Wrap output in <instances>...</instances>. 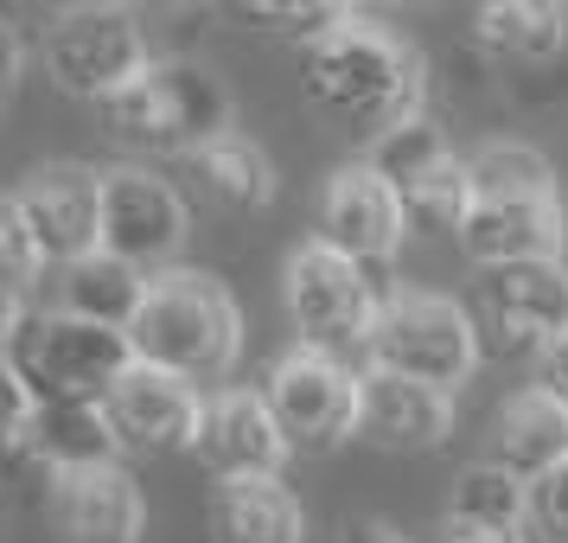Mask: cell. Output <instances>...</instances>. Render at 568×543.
Segmentation results:
<instances>
[{
	"instance_id": "2e32d148",
	"label": "cell",
	"mask_w": 568,
	"mask_h": 543,
	"mask_svg": "<svg viewBox=\"0 0 568 543\" xmlns=\"http://www.w3.org/2000/svg\"><path fill=\"white\" fill-rule=\"evenodd\" d=\"M486 308L498 326V352L537 359L549 339L568 333V269L562 262H517L486 275Z\"/></svg>"
},
{
	"instance_id": "30bf717a",
	"label": "cell",
	"mask_w": 568,
	"mask_h": 543,
	"mask_svg": "<svg viewBox=\"0 0 568 543\" xmlns=\"http://www.w3.org/2000/svg\"><path fill=\"white\" fill-rule=\"evenodd\" d=\"M13 205L27 218L32 243L45 269H71V262L97 257L103 250V173H90L78 160H58V167H39Z\"/></svg>"
},
{
	"instance_id": "7c38bea8",
	"label": "cell",
	"mask_w": 568,
	"mask_h": 543,
	"mask_svg": "<svg viewBox=\"0 0 568 543\" xmlns=\"http://www.w3.org/2000/svg\"><path fill=\"white\" fill-rule=\"evenodd\" d=\"M403 237H409V218H403V199H396V185L384 173H371L358 160V167H338L326 180V192H320V237L313 243L338 250L358 269H384Z\"/></svg>"
},
{
	"instance_id": "8992f818",
	"label": "cell",
	"mask_w": 568,
	"mask_h": 543,
	"mask_svg": "<svg viewBox=\"0 0 568 543\" xmlns=\"http://www.w3.org/2000/svg\"><path fill=\"white\" fill-rule=\"evenodd\" d=\"M364 364L415 378V384H435L454 396L473 378V364H479V326L447 294H389L377 326H371Z\"/></svg>"
},
{
	"instance_id": "e575fe53",
	"label": "cell",
	"mask_w": 568,
	"mask_h": 543,
	"mask_svg": "<svg viewBox=\"0 0 568 543\" xmlns=\"http://www.w3.org/2000/svg\"><path fill=\"white\" fill-rule=\"evenodd\" d=\"M345 543H403V537H396L389 524H352V531H345Z\"/></svg>"
},
{
	"instance_id": "ba28073f",
	"label": "cell",
	"mask_w": 568,
	"mask_h": 543,
	"mask_svg": "<svg viewBox=\"0 0 568 543\" xmlns=\"http://www.w3.org/2000/svg\"><path fill=\"white\" fill-rule=\"evenodd\" d=\"M358 384L364 371L294 345L268 364L262 403H268V415H275V429L287 435L294 454H326V448L358 435Z\"/></svg>"
},
{
	"instance_id": "9a60e30c",
	"label": "cell",
	"mask_w": 568,
	"mask_h": 543,
	"mask_svg": "<svg viewBox=\"0 0 568 543\" xmlns=\"http://www.w3.org/2000/svg\"><path fill=\"white\" fill-rule=\"evenodd\" d=\"M454 429V396L435 384H415V378H396V371H371L364 364L358 384V441L384 448V454H422V448H440Z\"/></svg>"
},
{
	"instance_id": "5bb4252c",
	"label": "cell",
	"mask_w": 568,
	"mask_h": 543,
	"mask_svg": "<svg viewBox=\"0 0 568 543\" xmlns=\"http://www.w3.org/2000/svg\"><path fill=\"white\" fill-rule=\"evenodd\" d=\"M192 454L224 486V480H275L294 448L275 429L262 390H217V396H205V422H199V448Z\"/></svg>"
},
{
	"instance_id": "7402d4cb",
	"label": "cell",
	"mask_w": 568,
	"mask_h": 543,
	"mask_svg": "<svg viewBox=\"0 0 568 543\" xmlns=\"http://www.w3.org/2000/svg\"><path fill=\"white\" fill-rule=\"evenodd\" d=\"M524 517H537V492L511 480L505 466L473 461L454 480L447 499V531H473V537H524Z\"/></svg>"
},
{
	"instance_id": "6da1fadb",
	"label": "cell",
	"mask_w": 568,
	"mask_h": 543,
	"mask_svg": "<svg viewBox=\"0 0 568 543\" xmlns=\"http://www.w3.org/2000/svg\"><path fill=\"white\" fill-rule=\"evenodd\" d=\"M301 83H307V103L320 115H333L345 129L384 141L389 129H403L422 115L428 97V71L403 32L377 27V20H338L326 39H313L301 52Z\"/></svg>"
},
{
	"instance_id": "5b68a950",
	"label": "cell",
	"mask_w": 568,
	"mask_h": 543,
	"mask_svg": "<svg viewBox=\"0 0 568 543\" xmlns=\"http://www.w3.org/2000/svg\"><path fill=\"white\" fill-rule=\"evenodd\" d=\"M287 320H294V339L307 352H326V359H352V352H371V326L384 313L389 294H377L371 269L345 262L326 243H307L287 257Z\"/></svg>"
},
{
	"instance_id": "e0dca14e",
	"label": "cell",
	"mask_w": 568,
	"mask_h": 543,
	"mask_svg": "<svg viewBox=\"0 0 568 543\" xmlns=\"http://www.w3.org/2000/svg\"><path fill=\"white\" fill-rule=\"evenodd\" d=\"M454 243L486 275L517 269V262H562L568 211H562V199H549V205H486V199H473Z\"/></svg>"
},
{
	"instance_id": "8fae6325",
	"label": "cell",
	"mask_w": 568,
	"mask_h": 543,
	"mask_svg": "<svg viewBox=\"0 0 568 543\" xmlns=\"http://www.w3.org/2000/svg\"><path fill=\"white\" fill-rule=\"evenodd\" d=\"M103 415L122 441V454H185V448H199L205 396H199V384L166 378L154 364H129L103 396Z\"/></svg>"
},
{
	"instance_id": "f1b7e54d",
	"label": "cell",
	"mask_w": 568,
	"mask_h": 543,
	"mask_svg": "<svg viewBox=\"0 0 568 543\" xmlns=\"http://www.w3.org/2000/svg\"><path fill=\"white\" fill-rule=\"evenodd\" d=\"M39 275H45V257H39V243H32L27 218H20L13 199H0V294H20V301H27Z\"/></svg>"
},
{
	"instance_id": "3957f363",
	"label": "cell",
	"mask_w": 568,
	"mask_h": 543,
	"mask_svg": "<svg viewBox=\"0 0 568 543\" xmlns=\"http://www.w3.org/2000/svg\"><path fill=\"white\" fill-rule=\"evenodd\" d=\"M7 364L27 378L39 403H103L134 364V345L129 333L90 326L64 308H27V320L7 339Z\"/></svg>"
},
{
	"instance_id": "ac0fdd59",
	"label": "cell",
	"mask_w": 568,
	"mask_h": 543,
	"mask_svg": "<svg viewBox=\"0 0 568 543\" xmlns=\"http://www.w3.org/2000/svg\"><path fill=\"white\" fill-rule=\"evenodd\" d=\"M486 461L505 466L511 480H524V486L537 492L549 473L568 466V403L542 396V390L511 396V403L498 410V422H491Z\"/></svg>"
},
{
	"instance_id": "83f0119b",
	"label": "cell",
	"mask_w": 568,
	"mask_h": 543,
	"mask_svg": "<svg viewBox=\"0 0 568 543\" xmlns=\"http://www.w3.org/2000/svg\"><path fill=\"white\" fill-rule=\"evenodd\" d=\"M236 27L250 32H282V39H301L307 52L313 39H326L338 20H352V7H294V0H256V7H224Z\"/></svg>"
},
{
	"instance_id": "4fadbf2b",
	"label": "cell",
	"mask_w": 568,
	"mask_h": 543,
	"mask_svg": "<svg viewBox=\"0 0 568 543\" xmlns=\"http://www.w3.org/2000/svg\"><path fill=\"white\" fill-rule=\"evenodd\" d=\"M45 524L58 543H141L148 505L122 461L83 466V473H58L45 486Z\"/></svg>"
},
{
	"instance_id": "7a4b0ae2",
	"label": "cell",
	"mask_w": 568,
	"mask_h": 543,
	"mask_svg": "<svg viewBox=\"0 0 568 543\" xmlns=\"http://www.w3.org/2000/svg\"><path fill=\"white\" fill-rule=\"evenodd\" d=\"M129 345L134 364H154L185 384H217V378H231L236 352H243L236 294L205 269H166V275H154L148 301L134 313Z\"/></svg>"
},
{
	"instance_id": "44dd1931",
	"label": "cell",
	"mask_w": 568,
	"mask_h": 543,
	"mask_svg": "<svg viewBox=\"0 0 568 543\" xmlns=\"http://www.w3.org/2000/svg\"><path fill=\"white\" fill-rule=\"evenodd\" d=\"M148 288H154V275H141V269H129V262H115V257L97 250V257L58 269V308L78 313V320H90V326H115V333H129L134 313H141V301H148Z\"/></svg>"
},
{
	"instance_id": "4316f807",
	"label": "cell",
	"mask_w": 568,
	"mask_h": 543,
	"mask_svg": "<svg viewBox=\"0 0 568 543\" xmlns=\"http://www.w3.org/2000/svg\"><path fill=\"white\" fill-rule=\"evenodd\" d=\"M454 160V148H447V134H440V122H428V115H415V122H403V129H389L384 141H371V173H384L396 192L415 180H428L435 167H447Z\"/></svg>"
},
{
	"instance_id": "603a6c76",
	"label": "cell",
	"mask_w": 568,
	"mask_h": 543,
	"mask_svg": "<svg viewBox=\"0 0 568 543\" xmlns=\"http://www.w3.org/2000/svg\"><path fill=\"white\" fill-rule=\"evenodd\" d=\"M473 39L505 64H549L568 39V13L542 0H491L473 13Z\"/></svg>"
},
{
	"instance_id": "4dcf8cb0",
	"label": "cell",
	"mask_w": 568,
	"mask_h": 543,
	"mask_svg": "<svg viewBox=\"0 0 568 543\" xmlns=\"http://www.w3.org/2000/svg\"><path fill=\"white\" fill-rule=\"evenodd\" d=\"M537 524L556 543H568V466L562 473H549V480L537 486Z\"/></svg>"
},
{
	"instance_id": "d590c367",
	"label": "cell",
	"mask_w": 568,
	"mask_h": 543,
	"mask_svg": "<svg viewBox=\"0 0 568 543\" xmlns=\"http://www.w3.org/2000/svg\"><path fill=\"white\" fill-rule=\"evenodd\" d=\"M447 543H524V537H473V531H447Z\"/></svg>"
},
{
	"instance_id": "d6a6232c",
	"label": "cell",
	"mask_w": 568,
	"mask_h": 543,
	"mask_svg": "<svg viewBox=\"0 0 568 543\" xmlns=\"http://www.w3.org/2000/svg\"><path fill=\"white\" fill-rule=\"evenodd\" d=\"M20 71H27V39H20L13 20H0V90L20 83Z\"/></svg>"
},
{
	"instance_id": "f546056e",
	"label": "cell",
	"mask_w": 568,
	"mask_h": 543,
	"mask_svg": "<svg viewBox=\"0 0 568 543\" xmlns=\"http://www.w3.org/2000/svg\"><path fill=\"white\" fill-rule=\"evenodd\" d=\"M32 415H39V396L27 390V378L7 364V352H0V454H13L20 441H27Z\"/></svg>"
},
{
	"instance_id": "836d02e7",
	"label": "cell",
	"mask_w": 568,
	"mask_h": 543,
	"mask_svg": "<svg viewBox=\"0 0 568 543\" xmlns=\"http://www.w3.org/2000/svg\"><path fill=\"white\" fill-rule=\"evenodd\" d=\"M32 301H20V294H0V352H7V339H13V326L27 320Z\"/></svg>"
},
{
	"instance_id": "1f68e13d",
	"label": "cell",
	"mask_w": 568,
	"mask_h": 543,
	"mask_svg": "<svg viewBox=\"0 0 568 543\" xmlns=\"http://www.w3.org/2000/svg\"><path fill=\"white\" fill-rule=\"evenodd\" d=\"M537 390L556 396V403H568V333L549 339V345L537 352Z\"/></svg>"
},
{
	"instance_id": "52a82bcc",
	"label": "cell",
	"mask_w": 568,
	"mask_h": 543,
	"mask_svg": "<svg viewBox=\"0 0 568 543\" xmlns=\"http://www.w3.org/2000/svg\"><path fill=\"white\" fill-rule=\"evenodd\" d=\"M148 32L129 7H64L45 32V71L64 97L109 103L148 71Z\"/></svg>"
},
{
	"instance_id": "ffe728a7",
	"label": "cell",
	"mask_w": 568,
	"mask_h": 543,
	"mask_svg": "<svg viewBox=\"0 0 568 543\" xmlns=\"http://www.w3.org/2000/svg\"><path fill=\"white\" fill-rule=\"evenodd\" d=\"M211 543H307V512L282 480H224L205 505Z\"/></svg>"
},
{
	"instance_id": "9c48e42d",
	"label": "cell",
	"mask_w": 568,
	"mask_h": 543,
	"mask_svg": "<svg viewBox=\"0 0 568 543\" xmlns=\"http://www.w3.org/2000/svg\"><path fill=\"white\" fill-rule=\"evenodd\" d=\"M185 250V199L148 167L103 173V257L129 262L141 275H166Z\"/></svg>"
},
{
	"instance_id": "d4e9b609",
	"label": "cell",
	"mask_w": 568,
	"mask_h": 543,
	"mask_svg": "<svg viewBox=\"0 0 568 543\" xmlns=\"http://www.w3.org/2000/svg\"><path fill=\"white\" fill-rule=\"evenodd\" d=\"M466 180H473V199H486V205H549V199H562L556 192V167L537 148H524V141L479 148L466 160Z\"/></svg>"
},
{
	"instance_id": "484cf974",
	"label": "cell",
	"mask_w": 568,
	"mask_h": 543,
	"mask_svg": "<svg viewBox=\"0 0 568 543\" xmlns=\"http://www.w3.org/2000/svg\"><path fill=\"white\" fill-rule=\"evenodd\" d=\"M396 199H403L409 231H422V237H460L466 211H473V180H466V160H447V167H435L428 180L403 185Z\"/></svg>"
},
{
	"instance_id": "cb8c5ba5",
	"label": "cell",
	"mask_w": 568,
	"mask_h": 543,
	"mask_svg": "<svg viewBox=\"0 0 568 543\" xmlns=\"http://www.w3.org/2000/svg\"><path fill=\"white\" fill-rule=\"evenodd\" d=\"M185 167H192L199 192L217 199L224 211H262L275 199V167H268V154H262L256 141H243L236 129L205 141L199 154H185Z\"/></svg>"
},
{
	"instance_id": "d6986e66",
	"label": "cell",
	"mask_w": 568,
	"mask_h": 543,
	"mask_svg": "<svg viewBox=\"0 0 568 543\" xmlns=\"http://www.w3.org/2000/svg\"><path fill=\"white\" fill-rule=\"evenodd\" d=\"M32 473H45V486H52L58 473H83V466H115L122 454V441L109 429L103 403H39L32 415L27 441L13 448Z\"/></svg>"
},
{
	"instance_id": "277c9868",
	"label": "cell",
	"mask_w": 568,
	"mask_h": 543,
	"mask_svg": "<svg viewBox=\"0 0 568 543\" xmlns=\"http://www.w3.org/2000/svg\"><path fill=\"white\" fill-rule=\"evenodd\" d=\"M109 134L141 154H199L205 141L231 134V97L199 64H148L141 78L103 103Z\"/></svg>"
}]
</instances>
